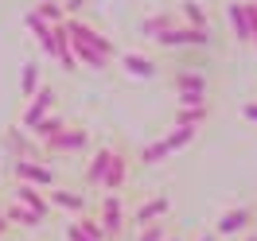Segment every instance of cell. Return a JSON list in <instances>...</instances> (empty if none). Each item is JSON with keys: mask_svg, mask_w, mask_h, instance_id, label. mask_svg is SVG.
Wrapping results in <instances>:
<instances>
[{"mask_svg": "<svg viewBox=\"0 0 257 241\" xmlns=\"http://www.w3.org/2000/svg\"><path fill=\"white\" fill-rule=\"evenodd\" d=\"M203 241H218V237H214V233H207V237H203Z\"/></svg>", "mask_w": 257, "mask_h": 241, "instance_id": "cell-32", "label": "cell"}, {"mask_svg": "<svg viewBox=\"0 0 257 241\" xmlns=\"http://www.w3.org/2000/svg\"><path fill=\"white\" fill-rule=\"evenodd\" d=\"M141 241H164V222L148 225V229H145V237H141Z\"/></svg>", "mask_w": 257, "mask_h": 241, "instance_id": "cell-27", "label": "cell"}, {"mask_svg": "<svg viewBox=\"0 0 257 241\" xmlns=\"http://www.w3.org/2000/svg\"><path fill=\"white\" fill-rule=\"evenodd\" d=\"M35 12H39V16L47 20V24H55V28H59V24L66 20V12H63V4H59V0H43V4L35 8Z\"/></svg>", "mask_w": 257, "mask_h": 241, "instance_id": "cell-16", "label": "cell"}, {"mask_svg": "<svg viewBox=\"0 0 257 241\" xmlns=\"http://www.w3.org/2000/svg\"><path fill=\"white\" fill-rule=\"evenodd\" d=\"M121 66H125V74H133V78H156V63L145 59V55H125Z\"/></svg>", "mask_w": 257, "mask_h": 241, "instance_id": "cell-10", "label": "cell"}, {"mask_svg": "<svg viewBox=\"0 0 257 241\" xmlns=\"http://www.w3.org/2000/svg\"><path fill=\"white\" fill-rule=\"evenodd\" d=\"M245 12H249V28H253V43H257V0L245 4Z\"/></svg>", "mask_w": 257, "mask_h": 241, "instance_id": "cell-28", "label": "cell"}, {"mask_svg": "<svg viewBox=\"0 0 257 241\" xmlns=\"http://www.w3.org/2000/svg\"><path fill=\"white\" fill-rule=\"evenodd\" d=\"M16 202H24V206H32V210H39V214L47 218V198L35 191L32 183H20V187H16Z\"/></svg>", "mask_w": 257, "mask_h": 241, "instance_id": "cell-12", "label": "cell"}, {"mask_svg": "<svg viewBox=\"0 0 257 241\" xmlns=\"http://www.w3.org/2000/svg\"><path fill=\"white\" fill-rule=\"evenodd\" d=\"M66 35H70V51H74V59L86 66H94V70H105V63L113 59V43L105 39V35H97L94 28H86V24H78V20H63Z\"/></svg>", "mask_w": 257, "mask_h": 241, "instance_id": "cell-1", "label": "cell"}, {"mask_svg": "<svg viewBox=\"0 0 257 241\" xmlns=\"http://www.w3.org/2000/svg\"><path fill=\"white\" fill-rule=\"evenodd\" d=\"M168 241H179V237H168Z\"/></svg>", "mask_w": 257, "mask_h": 241, "instance_id": "cell-33", "label": "cell"}, {"mask_svg": "<svg viewBox=\"0 0 257 241\" xmlns=\"http://www.w3.org/2000/svg\"><path fill=\"white\" fill-rule=\"evenodd\" d=\"M125 171H128V160L121 152H113L109 167H105V175H101V187H105V191H121V187H125Z\"/></svg>", "mask_w": 257, "mask_h": 241, "instance_id": "cell-7", "label": "cell"}, {"mask_svg": "<svg viewBox=\"0 0 257 241\" xmlns=\"http://www.w3.org/2000/svg\"><path fill=\"white\" fill-rule=\"evenodd\" d=\"M8 222H20V225H39L43 222V214L32 206H24V202H16V206H8V214H4Z\"/></svg>", "mask_w": 257, "mask_h": 241, "instance_id": "cell-15", "label": "cell"}, {"mask_svg": "<svg viewBox=\"0 0 257 241\" xmlns=\"http://www.w3.org/2000/svg\"><path fill=\"white\" fill-rule=\"evenodd\" d=\"M179 94V105H199V101H207V78L199 74V70H179L176 78H172Z\"/></svg>", "mask_w": 257, "mask_h": 241, "instance_id": "cell-2", "label": "cell"}, {"mask_svg": "<svg viewBox=\"0 0 257 241\" xmlns=\"http://www.w3.org/2000/svg\"><path fill=\"white\" fill-rule=\"evenodd\" d=\"M195 140V129L191 125H176V132H172V136H168V148H172V152H176V148H183V144H191Z\"/></svg>", "mask_w": 257, "mask_h": 241, "instance_id": "cell-20", "label": "cell"}, {"mask_svg": "<svg viewBox=\"0 0 257 241\" xmlns=\"http://www.w3.org/2000/svg\"><path fill=\"white\" fill-rule=\"evenodd\" d=\"M172 156V148H168V140H156V144H148L145 152H141V163H160Z\"/></svg>", "mask_w": 257, "mask_h": 241, "instance_id": "cell-17", "label": "cell"}, {"mask_svg": "<svg viewBox=\"0 0 257 241\" xmlns=\"http://www.w3.org/2000/svg\"><path fill=\"white\" fill-rule=\"evenodd\" d=\"M51 202H55V206H66V210H82L86 206V198H82V194H70V191H55Z\"/></svg>", "mask_w": 257, "mask_h": 241, "instance_id": "cell-19", "label": "cell"}, {"mask_svg": "<svg viewBox=\"0 0 257 241\" xmlns=\"http://www.w3.org/2000/svg\"><path fill=\"white\" fill-rule=\"evenodd\" d=\"M249 218H253V210H249V206L230 210V214H222V218H218V233H238V229H245V225H249Z\"/></svg>", "mask_w": 257, "mask_h": 241, "instance_id": "cell-9", "label": "cell"}, {"mask_svg": "<svg viewBox=\"0 0 257 241\" xmlns=\"http://www.w3.org/2000/svg\"><path fill=\"white\" fill-rule=\"evenodd\" d=\"M109 156L113 152H97L94 163H90V171H86V183H101V175H105V167H109Z\"/></svg>", "mask_w": 257, "mask_h": 241, "instance_id": "cell-18", "label": "cell"}, {"mask_svg": "<svg viewBox=\"0 0 257 241\" xmlns=\"http://www.w3.org/2000/svg\"><path fill=\"white\" fill-rule=\"evenodd\" d=\"M168 28H172V20H168V16H152V20H145V35H148V39L164 35Z\"/></svg>", "mask_w": 257, "mask_h": 241, "instance_id": "cell-23", "label": "cell"}, {"mask_svg": "<svg viewBox=\"0 0 257 241\" xmlns=\"http://www.w3.org/2000/svg\"><path fill=\"white\" fill-rule=\"evenodd\" d=\"M4 144H12V152H16L20 160H24V156H28V140H24V136H20V132H8V136H4Z\"/></svg>", "mask_w": 257, "mask_h": 241, "instance_id": "cell-26", "label": "cell"}, {"mask_svg": "<svg viewBox=\"0 0 257 241\" xmlns=\"http://www.w3.org/2000/svg\"><path fill=\"white\" fill-rule=\"evenodd\" d=\"M51 105H55V90H51V86H43L39 94H32V105H28V113H24V129L32 132L35 125L43 121V113H47Z\"/></svg>", "mask_w": 257, "mask_h": 241, "instance_id": "cell-5", "label": "cell"}, {"mask_svg": "<svg viewBox=\"0 0 257 241\" xmlns=\"http://www.w3.org/2000/svg\"><path fill=\"white\" fill-rule=\"evenodd\" d=\"M168 214V198H152V202H145V206L133 214V225H148L156 222V218H164Z\"/></svg>", "mask_w": 257, "mask_h": 241, "instance_id": "cell-11", "label": "cell"}, {"mask_svg": "<svg viewBox=\"0 0 257 241\" xmlns=\"http://www.w3.org/2000/svg\"><path fill=\"white\" fill-rule=\"evenodd\" d=\"M183 16L191 20L195 28H203V32H207V12H203V8L195 4V0H187V4H183Z\"/></svg>", "mask_w": 257, "mask_h": 241, "instance_id": "cell-24", "label": "cell"}, {"mask_svg": "<svg viewBox=\"0 0 257 241\" xmlns=\"http://www.w3.org/2000/svg\"><path fill=\"white\" fill-rule=\"evenodd\" d=\"M226 16H230L234 35H238L241 43H253V28H249V12H245V4H226Z\"/></svg>", "mask_w": 257, "mask_h": 241, "instance_id": "cell-8", "label": "cell"}, {"mask_svg": "<svg viewBox=\"0 0 257 241\" xmlns=\"http://www.w3.org/2000/svg\"><path fill=\"white\" fill-rule=\"evenodd\" d=\"M78 229H82V233H86L90 241H105V237H109V233H105V225L97 222V218H82Z\"/></svg>", "mask_w": 257, "mask_h": 241, "instance_id": "cell-21", "label": "cell"}, {"mask_svg": "<svg viewBox=\"0 0 257 241\" xmlns=\"http://www.w3.org/2000/svg\"><path fill=\"white\" fill-rule=\"evenodd\" d=\"M16 175L24 183H39V187H51L55 183V171L47 163H32V160H16Z\"/></svg>", "mask_w": 257, "mask_h": 241, "instance_id": "cell-6", "label": "cell"}, {"mask_svg": "<svg viewBox=\"0 0 257 241\" xmlns=\"http://www.w3.org/2000/svg\"><path fill=\"white\" fill-rule=\"evenodd\" d=\"M35 86H39V66L28 63V66H24V94L32 97V94H35Z\"/></svg>", "mask_w": 257, "mask_h": 241, "instance_id": "cell-25", "label": "cell"}, {"mask_svg": "<svg viewBox=\"0 0 257 241\" xmlns=\"http://www.w3.org/2000/svg\"><path fill=\"white\" fill-rule=\"evenodd\" d=\"M101 218H105V233H117V229H121V202H117V194H109V198H105V202H101Z\"/></svg>", "mask_w": 257, "mask_h": 241, "instance_id": "cell-13", "label": "cell"}, {"mask_svg": "<svg viewBox=\"0 0 257 241\" xmlns=\"http://www.w3.org/2000/svg\"><path fill=\"white\" fill-rule=\"evenodd\" d=\"M241 113H245L249 121H257V105H245V109H241Z\"/></svg>", "mask_w": 257, "mask_h": 241, "instance_id": "cell-31", "label": "cell"}, {"mask_svg": "<svg viewBox=\"0 0 257 241\" xmlns=\"http://www.w3.org/2000/svg\"><path fill=\"white\" fill-rule=\"evenodd\" d=\"M156 43H164V47H207L210 35L203 28H168L164 35H156Z\"/></svg>", "mask_w": 257, "mask_h": 241, "instance_id": "cell-3", "label": "cell"}, {"mask_svg": "<svg viewBox=\"0 0 257 241\" xmlns=\"http://www.w3.org/2000/svg\"><path fill=\"white\" fill-rule=\"evenodd\" d=\"M207 121V101H199V105H179L176 113V125H191V129H199Z\"/></svg>", "mask_w": 257, "mask_h": 241, "instance_id": "cell-14", "label": "cell"}, {"mask_svg": "<svg viewBox=\"0 0 257 241\" xmlns=\"http://www.w3.org/2000/svg\"><path fill=\"white\" fill-rule=\"evenodd\" d=\"M59 4H63V12H66V16H74V12H78L86 0H59Z\"/></svg>", "mask_w": 257, "mask_h": 241, "instance_id": "cell-29", "label": "cell"}, {"mask_svg": "<svg viewBox=\"0 0 257 241\" xmlns=\"http://www.w3.org/2000/svg\"><path fill=\"white\" fill-rule=\"evenodd\" d=\"M66 241H90V237H86V233H82L78 225H70V229H66Z\"/></svg>", "mask_w": 257, "mask_h": 241, "instance_id": "cell-30", "label": "cell"}, {"mask_svg": "<svg viewBox=\"0 0 257 241\" xmlns=\"http://www.w3.org/2000/svg\"><path fill=\"white\" fill-rule=\"evenodd\" d=\"M245 241H257V237H245Z\"/></svg>", "mask_w": 257, "mask_h": 241, "instance_id": "cell-34", "label": "cell"}, {"mask_svg": "<svg viewBox=\"0 0 257 241\" xmlns=\"http://www.w3.org/2000/svg\"><path fill=\"white\" fill-rule=\"evenodd\" d=\"M32 132H35V136H43V140H51L55 132H63V121H59V117H43V121H39Z\"/></svg>", "mask_w": 257, "mask_h": 241, "instance_id": "cell-22", "label": "cell"}, {"mask_svg": "<svg viewBox=\"0 0 257 241\" xmlns=\"http://www.w3.org/2000/svg\"><path fill=\"white\" fill-rule=\"evenodd\" d=\"M86 144H90L86 129H63V132H55L43 148H47V152H82Z\"/></svg>", "mask_w": 257, "mask_h": 241, "instance_id": "cell-4", "label": "cell"}]
</instances>
